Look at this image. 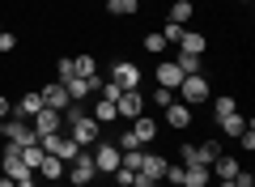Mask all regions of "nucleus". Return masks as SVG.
Returning <instances> with one entry per match:
<instances>
[{
    "mask_svg": "<svg viewBox=\"0 0 255 187\" xmlns=\"http://www.w3.org/2000/svg\"><path fill=\"white\" fill-rule=\"evenodd\" d=\"M64 119H68V136H73V141L81 145V149H85V145H98L102 124H98L94 115H85V111H81V102H73V107L64 111Z\"/></svg>",
    "mask_w": 255,
    "mask_h": 187,
    "instance_id": "1",
    "label": "nucleus"
},
{
    "mask_svg": "<svg viewBox=\"0 0 255 187\" xmlns=\"http://www.w3.org/2000/svg\"><path fill=\"white\" fill-rule=\"evenodd\" d=\"M174 94H179V102H187V107H200V102H209V98H213L209 77H204V72H200V77H183Z\"/></svg>",
    "mask_w": 255,
    "mask_h": 187,
    "instance_id": "2",
    "label": "nucleus"
},
{
    "mask_svg": "<svg viewBox=\"0 0 255 187\" xmlns=\"http://www.w3.org/2000/svg\"><path fill=\"white\" fill-rule=\"evenodd\" d=\"M38 145H43V153H51V158H60V162H73L77 153H81V145H77L73 136H64V132H47V136H38Z\"/></svg>",
    "mask_w": 255,
    "mask_h": 187,
    "instance_id": "3",
    "label": "nucleus"
},
{
    "mask_svg": "<svg viewBox=\"0 0 255 187\" xmlns=\"http://www.w3.org/2000/svg\"><path fill=\"white\" fill-rule=\"evenodd\" d=\"M179 158L187 162V166H213V162L221 158V141H204V145H183Z\"/></svg>",
    "mask_w": 255,
    "mask_h": 187,
    "instance_id": "4",
    "label": "nucleus"
},
{
    "mask_svg": "<svg viewBox=\"0 0 255 187\" xmlns=\"http://www.w3.org/2000/svg\"><path fill=\"white\" fill-rule=\"evenodd\" d=\"M94 179H98V170H94V153L81 149L73 162H68V183H73V187H90Z\"/></svg>",
    "mask_w": 255,
    "mask_h": 187,
    "instance_id": "5",
    "label": "nucleus"
},
{
    "mask_svg": "<svg viewBox=\"0 0 255 187\" xmlns=\"http://www.w3.org/2000/svg\"><path fill=\"white\" fill-rule=\"evenodd\" d=\"M119 162H124V153H119L111 141H98V149H94V170H98V175H115Z\"/></svg>",
    "mask_w": 255,
    "mask_h": 187,
    "instance_id": "6",
    "label": "nucleus"
},
{
    "mask_svg": "<svg viewBox=\"0 0 255 187\" xmlns=\"http://www.w3.org/2000/svg\"><path fill=\"white\" fill-rule=\"evenodd\" d=\"M115 111H119V119L132 124L136 115H145V94H140V89H124V94L115 98Z\"/></svg>",
    "mask_w": 255,
    "mask_h": 187,
    "instance_id": "7",
    "label": "nucleus"
},
{
    "mask_svg": "<svg viewBox=\"0 0 255 187\" xmlns=\"http://www.w3.org/2000/svg\"><path fill=\"white\" fill-rule=\"evenodd\" d=\"M111 85H119V89H140V68L132 60H119L115 68H111Z\"/></svg>",
    "mask_w": 255,
    "mask_h": 187,
    "instance_id": "8",
    "label": "nucleus"
},
{
    "mask_svg": "<svg viewBox=\"0 0 255 187\" xmlns=\"http://www.w3.org/2000/svg\"><path fill=\"white\" fill-rule=\"evenodd\" d=\"M38 94H43V107L60 111V115H64V111H68V107H73V98H68V89H64L60 81H47V85L38 89Z\"/></svg>",
    "mask_w": 255,
    "mask_h": 187,
    "instance_id": "9",
    "label": "nucleus"
},
{
    "mask_svg": "<svg viewBox=\"0 0 255 187\" xmlns=\"http://www.w3.org/2000/svg\"><path fill=\"white\" fill-rule=\"evenodd\" d=\"M4 141L17 145V149H26V145H34L38 136H34V128H30L26 119H9V124H4Z\"/></svg>",
    "mask_w": 255,
    "mask_h": 187,
    "instance_id": "10",
    "label": "nucleus"
},
{
    "mask_svg": "<svg viewBox=\"0 0 255 187\" xmlns=\"http://www.w3.org/2000/svg\"><path fill=\"white\" fill-rule=\"evenodd\" d=\"M30 128H34V136L60 132V128H64V115H60V111H51V107H43V111L34 115V124H30Z\"/></svg>",
    "mask_w": 255,
    "mask_h": 187,
    "instance_id": "11",
    "label": "nucleus"
},
{
    "mask_svg": "<svg viewBox=\"0 0 255 187\" xmlns=\"http://www.w3.org/2000/svg\"><path fill=\"white\" fill-rule=\"evenodd\" d=\"M166 166H170V158H162V153H140V170H136V175H149V179L162 183V179H166Z\"/></svg>",
    "mask_w": 255,
    "mask_h": 187,
    "instance_id": "12",
    "label": "nucleus"
},
{
    "mask_svg": "<svg viewBox=\"0 0 255 187\" xmlns=\"http://www.w3.org/2000/svg\"><path fill=\"white\" fill-rule=\"evenodd\" d=\"M34 175H38V179H47V183H60V179L68 175V166H64L60 158H51V153H43V162H38Z\"/></svg>",
    "mask_w": 255,
    "mask_h": 187,
    "instance_id": "13",
    "label": "nucleus"
},
{
    "mask_svg": "<svg viewBox=\"0 0 255 187\" xmlns=\"http://www.w3.org/2000/svg\"><path fill=\"white\" fill-rule=\"evenodd\" d=\"M174 47H179L183 55H204V47H209V38H204L200 30H183V38H179Z\"/></svg>",
    "mask_w": 255,
    "mask_h": 187,
    "instance_id": "14",
    "label": "nucleus"
},
{
    "mask_svg": "<svg viewBox=\"0 0 255 187\" xmlns=\"http://www.w3.org/2000/svg\"><path fill=\"white\" fill-rule=\"evenodd\" d=\"M153 77H157V85H162V89H179L183 72H179V64H174V60H162V64H157V72H153Z\"/></svg>",
    "mask_w": 255,
    "mask_h": 187,
    "instance_id": "15",
    "label": "nucleus"
},
{
    "mask_svg": "<svg viewBox=\"0 0 255 187\" xmlns=\"http://www.w3.org/2000/svg\"><path fill=\"white\" fill-rule=\"evenodd\" d=\"M166 124H170V128H191V107L174 98L170 107H166Z\"/></svg>",
    "mask_w": 255,
    "mask_h": 187,
    "instance_id": "16",
    "label": "nucleus"
},
{
    "mask_svg": "<svg viewBox=\"0 0 255 187\" xmlns=\"http://www.w3.org/2000/svg\"><path fill=\"white\" fill-rule=\"evenodd\" d=\"M38 111H43V94H38V89H34V94H21V98H17V119H34Z\"/></svg>",
    "mask_w": 255,
    "mask_h": 187,
    "instance_id": "17",
    "label": "nucleus"
},
{
    "mask_svg": "<svg viewBox=\"0 0 255 187\" xmlns=\"http://www.w3.org/2000/svg\"><path fill=\"white\" fill-rule=\"evenodd\" d=\"M132 136H136V145H149L157 136V124L149 115H136V119H132Z\"/></svg>",
    "mask_w": 255,
    "mask_h": 187,
    "instance_id": "18",
    "label": "nucleus"
},
{
    "mask_svg": "<svg viewBox=\"0 0 255 187\" xmlns=\"http://www.w3.org/2000/svg\"><path fill=\"white\" fill-rule=\"evenodd\" d=\"M204 183H209V166H183L179 187H204Z\"/></svg>",
    "mask_w": 255,
    "mask_h": 187,
    "instance_id": "19",
    "label": "nucleus"
},
{
    "mask_svg": "<svg viewBox=\"0 0 255 187\" xmlns=\"http://www.w3.org/2000/svg\"><path fill=\"white\" fill-rule=\"evenodd\" d=\"M191 13H196V4H191V0H174L170 13H166V21H174V26H187Z\"/></svg>",
    "mask_w": 255,
    "mask_h": 187,
    "instance_id": "20",
    "label": "nucleus"
},
{
    "mask_svg": "<svg viewBox=\"0 0 255 187\" xmlns=\"http://www.w3.org/2000/svg\"><path fill=\"white\" fill-rule=\"evenodd\" d=\"M234 111H238V98H234V94H217V98H213V119H217V124H221L226 115H234Z\"/></svg>",
    "mask_w": 255,
    "mask_h": 187,
    "instance_id": "21",
    "label": "nucleus"
},
{
    "mask_svg": "<svg viewBox=\"0 0 255 187\" xmlns=\"http://www.w3.org/2000/svg\"><path fill=\"white\" fill-rule=\"evenodd\" d=\"M174 64H179L183 77H200V72H204V55H183L179 51V60H174Z\"/></svg>",
    "mask_w": 255,
    "mask_h": 187,
    "instance_id": "22",
    "label": "nucleus"
},
{
    "mask_svg": "<svg viewBox=\"0 0 255 187\" xmlns=\"http://www.w3.org/2000/svg\"><path fill=\"white\" fill-rule=\"evenodd\" d=\"M90 115L98 119V124H115V119H119V111H115V102H111V98H98V107H94Z\"/></svg>",
    "mask_w": 255,
    "mask_h": 187,
    "instance_id": "23",
    "label": "nucleus"
},
{
    "mask_svg": "<svg viewBox=\"0 0 255 187\" xmlns=\"http://www.w3.org/2000/svg\"><path fill=\"white\" fill-rule=\"evenodd\" d=\"M217 128H221V132H226V136H243V132H247V128H251V124H247V119H243V115H238V111H234V115H226V119H221Z\"/></svg>",
    "mask_w": 255,
    "mask_h": 187,
    "instance_id": "24",
    "label": "nucleus"
},
{
    "mask_svg": "<svg viewBox=\"0 0 255 187\" xmlns=\"http://www.w3.org/2000/svg\"><path fill=\"white\" fill-rule=\"evenodd\" d=\"M64 89H68V98H73V102H81V98H90V94H94L85 77H73V81H64Z\"/></svg>",
    "mask_w": 255,
    "mask_h": 187,
    "instance_id": "25",
    "label": "nucleus"
},
{
    "mask_svg": "<svg viewBox=\"0 0 255 187\" xmlns=\"http://www.w3.org/2000/svg\"><path fill=\"white\" fill-rule=\"evenodd\" d=\"M213 170H217V175H221V179H234V175H238V170H243V162H238V158H226V153H221V158H217V162H213Z\"/></svg>",
    "mask_w": 255,
    "mask_h": 187,
    "instance_id": "26",
    "label": "nucleus"
},
{
    "mask_svg": "<svg viewBox=\"0 0 255 187\" xmlns=\"http://www.w3.org/2000/svg\"><path fill=\"white\" fill-rule=\"evenodd\" d=\"M136 9H140L136 0H107V13H111V17H132Z\"/></svg>",
    "mask_w": 255,
    "mask_h": 187,
    "instance_id": "27",
    "label": "nucleus"
},
{
    "mask_svg": "<svg viewBox=\"0 0 255 187\" xmlns=\"http://www.w3.org/2000/svg\"><path fill=\"white\" fill-rule=\"evenodd\" d=\"M166 47H170V43L162 38V30H149V34H145V51H149V55H162Z\"/></svg>",
    "mask_w": 255,
    "mask_h": 187,
    "instance_id": "28",
    "label": "nucleus"
},
{
    "mask_svg": "<svg viewBox=\"0 0 255 187\" xmlns=\"http://www.w3.org/2000/svg\"><path fill=\"white\" fill-rule=\"evenodd\" d=\"M73 68H77V77H94V72H98V60H94V55H77Z\"/></svg>",
    "mask_w": 255,
    "mask_h": 187,
    "instance_id": "29",
    "label": "nucleus"
},
{
    "mask_svg": "<svg viewBox=\"0 0 255 187\" xmlns=\"http://www.w3.org/2000/svg\"><path fill=\"white\" fill-rule=\"evenodd\" d=\"M21 162H26L30 170H38V162H43V145H38V141L26 145V149H21Z\"/></svg>",
    "mask_w": 255,
    "mask_h": 187,
    "instance_id": "30",
    "label": "nucleus"
},
{
    "mask_svg": "<svg viewBox=\"0 0 255 187\" xmlns=\"http://www.w3.org/2000/svg\"><path fill=\"white\" fill-rule=\"evenodd\" d=\"M115 149H119V153H128V149H140V145H136V136H132V128H124V132H119Z\"/></svg>",
    "mask_w": 255,
    "mask_h": 187,
    "instance_id": "31",
    "label": "nucleus"
},
{
    "mask_svg": "<svg viewBox=\"0 0 255 187\" xmlns=\"http://www.w3.org/2000/svg\"><path fill=\"white\" fill-rule=\"evenodd\" d=\"M55 72H60V77H55V81H60V85H64V81H73V77H77L73 60H60V64H55Z\"/></svg>",
    "mask_w": 255,
    "mask_h": 187,
    "instance_id": "32",
    "label": "nucleus"
},
{
    "mask_svg": "<svg viewBox=\"0 0 255 187\" xmlns=\"http://www.w3.org/2000/svg\"><path fill=\"white\" fill-rule=\"evenodd\" d=\"M183 30H187V26H174V21H166V26H162V38H166V43H179Z\"/></svg>",
    "mask_w": 255,
    "mask_h": 187,
    "instance_id": "33",
    "label": "nucleus"
},
{
    "mask_svg": "<svg viewBox=\"0 0 255 187\" xmlns=\"http://www.w3.org/2000/svg\"><path fill=\"white\" fill-rule=\"evenodd\" d=\"M140 153H145V149H128L119 166H128V170H140Z\"/></svg>",
    "mask_w": 255,
    "mask_h": 187,
    "instance_id": "34",
    "label": "nucleus"
},
{
    "mask_svg": "<svg viewBox=\"0 0 255 187\" xmlns=\"http://www.w3.org/2000/svg\"><path fill=\"white\" fill-rule=\"evenodd\" d=\"M153 102H157V107H170V102H174V89H162V85H157V89H153Z\"/></svg>",
    "mask_w": 255,
    "mask_h": 187,
    "instance_id": "35",
    "label": "nucleus"
},
{
    "mask_svg": "<svg viewBox=\"0 0 255 187\" xmlns=\"http://www.w3.org/2000/svg\"><path fill=\"white\" fill-rule=\"evenodd\" d=\"M132 179H136V170H128V166L115 170V183H119V187H132Z\"/></svg>",
    "mask_w": 255,
    "mask_h": 187,
    "instance_id": "36",
    "label": "nucleus"
},
{
    "mask_svg": "<svg viewBox=\"0 0 255 187\" xmlns=\"http://www.w3.org/2000/svg\"><path fill=\"white\" fill-rule=\"evenodd\" d=\"M13 47H17V34L13 30H0V51H13Z\"/></svg>",
    "mask_w": 255,
    "mask_h": 187,
    "instance_id": "37",
    "label": "nucleus"
},
{
    "mask_svg": "<svg viewBox=\"0 0 255 187\" xmlns=\"http://www.w3.org/2000/svg\"><path fill=\"white\" fill-rule=\"evenodd\" d=\"M238 141H243V149H247V153H251V149H255V132H251V128H247V132H243V136H238Z\"/></svg>",
    "mask_w": 255,
    "mask_h": 187,
    "instance_id": "38",
    "label": "nucleus"
},
{
    "mask_svg": "<svg viewBox=\"0 0 255 187\" xmlns=\"http://www.w3.org/2000/svg\"><path fill=\"white\" fill-rule=\"evenodd\" d=\"M9 115V98H4V94H0V119Z\"/></svg>",
    "mask_w": 255,
    "mask_h": 187,
    "instance_id": "39",
    "label": "nucleus"
},
{
    "mask_svg": "<svg viewBox=\"0 0 255 187\" xmlns=\"http://www.w3.org/2000/svg\"><path fill=\"white\" fill-rule=\"evenodd\" d=\"M0 187H17V183H13V179H9V175H4V179H0Z\"/></svg>",
    "mask_w": 255,
    "mask_h": 187,
    "instance_id": "40",
    "label": "nucleus"
},
{
    "mask_svg": "<svg viewBox=\"0 0 255 187\" xmlns=\"http://www.w3.org/2000/svg\"><path fill=\"white\" fill-rule=\"evenodd\" d=\"M4 124H9V119H0V141H4Z\"/></svg>",
    "mask_w": 255,
    "mask_h": 187,
    "instance_id": "41",
    "label": "nucleus"
},
{
    "mask_svg": "<svg viewBox=\"0 0 255 187\" xmlns=\"http://www.w3.org/2000/svg\"><path fill=\"white\" fill-rule=\"evenodd\" d=\"M47 187H64V179H60V183H47Z\"/></svg>",
    "mask_w": 255,
    "mask_h": 187,
    "instance_id": "42",
    "label": "nucleus"
},
{
    "mask_svg": "<svg viewBox=\"0 0 255 187\" xmlns=\"http://www.w3.org/2000/svg\"><path fill=\"white\" fill-rule=\"evenodd\" d=\"M238 4H251V0H238Z\"/></svg>",
    "mask_w": 255,
    "mask_h": 187,
    "instance_id": "43",
    "label": "nucleus"
},
{
    "mask_svg": "<svg viewBox=\"0 0 255 187\" xmlns=\"http://www.w3.org/2000/svg\"><path fill=\"white\" fill-rule=\"evenodd\" d=\"M204 187H213V183H204Z\"/></svg>",
    "mask_w": 255,
    "mask_h": 187,
    "instance_id": "44",
    "label": "nucleus"
},
{
    "mask_svg": "<svg viewBox=\"0 0 255 187\" xmlns=\"http://www.w3.org/2000/svg\"><path fill=\"white\" fill-rule=\"evenodd\" d=\"M0 30H4V26H0Z\"/></svg>",
    "mask_w": 255,
    "mask_h": 187,
    "instance_id": "45",
    "label": "nucleus"
}]
</instances>
